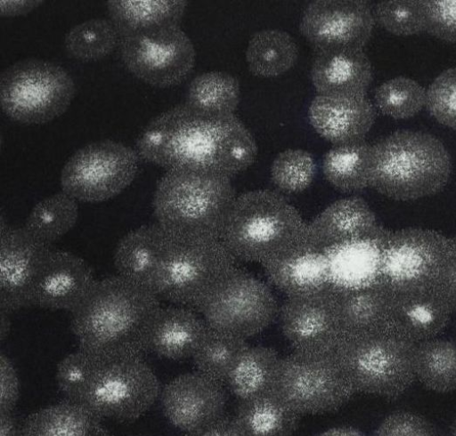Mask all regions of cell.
Returning <instances> with one entry per match:
<instances>
[{"label": "cell", "mask_w": 456, "mask_h": 436, "mask_svg": "<svg viewBox=\"0 0 456 436\" xmlns=\"http://www.w3.org/2000/svg\"><path fill=\"white\" fill-rule=\"evenodd\" d=\"M135 146L140 158L167 171H201L230 179L251 166L258 150L253 134L235 114L206 113L186 103L153 117Z\"/></svg>", "instance_id": "obj_1"}, {"label": "cell", "mask_w": 456, "mask_h": 436, "mask_svg": "<svg viewBox=\"0 0 456 436\" xmlns=\"http://www.w3.org/2000/svg\"><path fill=\"white\" fill-rule=\"evenodd\" d=\"M161 309L148 287L118 275L96 280L71 311L78 349L100 357H142Z\"/></svg>", "instance_id": "obj_2"}, {"label": "cell", "mask_w": 456, "mask_h": 436, "mask_svg": "<svg viewBox=\"0 0 456 436\" xmlns=\"http://www.w3.org/2000/svg\"><path fill=\"white\" fill-rule=\"evenodd\" d=\"M56 382L66 400L118 422L144 415L161 392L158 376L142 357H100L80 349L58 363Z\"/></svg>", "instance_id": "obj_3"}, {"label": "cell", "mask_w": 456, "mask_h": 436, "mask_svg": "<svg viewBox=\"0 0 456 436\" xmlns=\"http://www.w3.org/2000/svg\"><path fill=\"white\" fill-rule=\"evenodd\" d=\"M452 161L435 135L396 130L371 145L369 187L398 201L433 196L448 183Z\"/></svg>", "instance_id": "obj_4"}, {"label": "cell", "mask_w": 456, "mask_h": 436, "mask_svg": "<svg viewBox=\"0 0 456 436\" xmlns=\"http://www.w3.org/2000/svg\"><path fill=\"white\" fill-rule=\"evenodd\" d=\"M158 244L150 289L161 301L198 311L237 261L221 239L183 234L158 224Z\"/></svg>", "instance_id": "obj_5"}, {"label": "cell", "mask_w": 456, "mask_h": 436, "mask_svg": "<svg viewBox=\"0 0 456 436\" xmlns=\"http://www.w3.org/2000/svg\"><path fill=\"white\" fill-rule=\"evenodd\" d=\"M306 225L281 194L255 190L236 197L220 239L237 262L262 265L305 245Z\"/></svg>", "instance_id": "obj_6"}, {"label": "cell", "mask_w": 456, "mask_h": 436, "mask_svg": "<svg viewBox=\"0 0 456 436\" xmlns=\"http://www.w3.org/2000/svg\"><path fill=\"white\" fill-rule=\"evenodd\" d=\"M231 180L208 172L167 170L153 194L156 223L175 232L220 239L236 198Z\"/></svg>", "instance_id": "obj_7"}, {"label": "cell", "mask_w": 456, "mask_h": 436, "mask_svg": "<svg viewBox=\"0 0 456 436\" xmlns=\"http://www.w3.org/2000/svg\"><path fill=\"white\" fill-rule=\"evenodd\" d=\"M414 345L388 333L345 336L335 359L354 392L394 400L416 380Z\"/></svg>", "instance_id": "obj_8"}, {"label": "cell", "mask_w": 456, "mask_h": 436, "mask_svg": "<svg viewBox=\"0 0 456 436\" xmlns=\"http://www.w3.org/2000/svg\"><path fill=\"white\" fill-rule=\"evenodd\" d=\"M76 85L61 66L41 59H25L1 75L4 114L22 125H43L61 117L70 106Z\"/></svg>", "instance_id": "obj_9"}, {"label": "cell", "mask_w": 456, "mask_h": 436, "mask_svg": "<svg viewBox=\"0 0 456 436\" xmlns=\"http://www.w3.org/2000/svg\"><path fill=\"white\" fill-rule=\"evenodd\" d=\"M451 241L430 229H383L379 282L391 294L442 287Z\"/></svg>", "instance_id": "obj_10"}, {"label": "cell", "mask_w": 456, "mask_h": 436, "mask_svg": "<svg viewBox=\"0 0 456 436\" xmlns=\"http://www.w3.org/2000/svg\"><path fill=\"white\" fill-rule=\"evenodd\" d=\"M272 392L298 415L334 412L355 393L333 354L281 358Z\"/></svg>", "instance_id": "obj_11"}, {"label": "cell", "mask_w": 456, "mask_h": 436, "mask_svg": "<svg viewBox=\"0 0 456 436\" xmlns=\"http://www.w3.org/2000/svg\"><path fill=\"white\" fill-rule=\"evenodd\" d=\"M279 310L270 287L237 267L197 311L208 327L247 340L269 327L278 318Z\"/></svg>", "instance_id": "obj_12"}, {"label": "cell", "mask_w": 456, "mask_h": 436, "mask_svg": "<svg viewBox=\"0 0 456 436\" xmlns=\"http://www.w3.org/2000/svg\"><path fill=\"white\" fill-rule=\"evenodd\" d=\"M135 149L113 140L88 143L64 164L61 190L77 202L100 203L119 195L135 179L139 169Z\"/></svg>", "instance_id": "obj_13"}, {"label": "cell", "mask_w": 456, "mask_h": 436, "mask_svg": "<svg viewBox=\"0 0 456 436\" xmlns=\"http://www.w3.org/2000/svg\"><path fill=\"white\" fill-rule=\"evenodd\" d=\"M118 52L133 76L157 88L180 85L196 61L193 43L180 25L121 36Z\"/></svg>", "instance_id": "obj_14"}, {"label": "cell", "mask_w": 456, "mask_h": 436, "mask_svg": "<svg viewBox=\"0 0 456 436\" xmlns=\"http://www.w3.org/2000/svg\"><path fill=\"white\" fill-rule=\"evenodd\" d=\"M278 318L295 352L333 354L344 338L332 283L312 294L287 297Z\"/></svg>", "instance_id": "obj_15"}, {"label": "cell", "mask_w": 456, "mask_h": 436, "mask_svg": "<svg viewBox=\"0 0 456 436\" xmlns=\"http://www.w3.org/2000/svg\"><path fill=\"white\" fill-rule=\"evenodd\" d=\"M375 20L362 0H317L303 12L299 30L315 51L362 50L371 37Z\"/></svg>", "instance_id": "obj_16"}, {"label": "cell", "mask_w": 456, "mask_h": 436, "mask_svg": "<svg viewBox=\"0 0 456 436\" xmlns=\"http://www.w3.org/2000/svg\"><path fill=\"white\" fill-rule=\"evenodd\" d=\"M51 246L22 227L0 218V311L7 313L33 305L36 287Z\"/></svg>", "instance_id": "obj_17"}, {"label": "cell", "mask_w": 456, "mask_h": 436, "mask_svg": "<svg viewBox=\"0 0 456 436\" xmlns=\"http://www.w3.org/2000/svg\"><path fill=\"white\" fill-rule=\"evenodd\" d=\"M223 384L198 371L175 377L160 392L164 416L187 433L213 424L224 416L227 395Z\"/></svg>", "instance_id": "obj_18"}, {"label": "cell", "mask_w": 456, "mask_h": 436, "mask_svg": "<svg viewBox=\"0 0 456 436\" xmlns=\"http://www.w3.org/2000/svg\"><path fill=\"white\" fill-rule=\"evenodd\" d=\"M452 312L442 287L393 293L387 332L415 345L436 338Z\"/></svg>", "instance_id": "obj_19"}, {"label": "cell", "mask_w": 456, "mask_h": 436, "mask_svg": "<svg viewBox=\"0 0 456 436\" xmlns=\"http://www.w3.org/2000/svg\"><path fill=\"white\" fill-rule=\"evenodd\" d=\"M383 228L369 204L361 197L338 199L306 225V243L328 252L337 246L377 237Z\"/></svg>", "instance_id": "obj_20"}, {"label": "cell", "mask_w": 456, "mask_h": 436, "mask_svg": "<svg viewBox=\"0 0 456 436\" xmlns=\"http://www.w3.org/2000/svg\"><path fill=\"white\" fill-rule=\"evenodd\" d=\"M96 282L92 267L81 256L51 250L39 276L33 305L72 311Z\"/></svg>", "instance_id": "obj_21"}, {"label": "cell", "mask_w": 456, "mask_h": 436, "mask_svg": "<svg viewBox=\"0 0 456 436\" xmlns=\"http://www.w3.org/2000/svg\"><path fill=\"white\" fill-rule=\"evenodd\" d=\"M376 108L366 95L317 94L308 108L314 131L333 145L364 141L376 119Z\"/></svg>", "instance_id": "obj_22"}, {"label": "cell", "mask_w": 456, "mask_h": 436, "mask_svg": "<svg viewBox=\"0 0 456 436\" xmlns=\"http://www.w3.org/2000/svg\"><path fill=\"white\" fill-rule=\"evenodd\" d=\"M310 77L317 94L366 95L372 81V66L363 50L316 51Z\"/></svg>", "instance_id": "obj_23"}, {"label": "cell", "mask_w": 456, "mask_h": 436, "mask_svg": "<svg viewBox=\"0 0 456 436\" xmlns=\"http://www.w3.org/2000/svg\"><path fill=\"white\" fill-rule=\"evenodd\" d=\"M262 266L269 281L287 297L312 294L331 283L327 254L307 243Z\"/></svg>", "instance_id": "obj_24"}, {"label": "cell", "mask_w": 456, "mask_h": 436, "mask_svg": "<svg viewBox=\"0 0 456 436\" xmlns=\"http://www.w3.org/2000/svg\"><path fill=\"white\" fill-rule=\"evenodd\" d=\"M334 288L344 337L387 332L391 293L383 285Z\"/></svg>", "instance_id": "obj_25"}, {"label": "cell", "mask_w": 456, "mask_h": 436, "mask_svg": "<svg viewBox=\"0 0 456 436\" xmlns=\"http://www.w3.org/2000/svg\"><path fill=\"white\" fill-rule=\"evenodd\" d=\"M196 311L177 305L161 307L151 332L149 351L171 360L192 358L208 329Z\"/></svg>", "instance_id": "obj_26"}, {"label": "cell", "mask_w": 456, "mask_h": 436, "mask_svg": "<svg viewBox=\"0 0 456 436\" xmlns=\"http://www.w3.org/2000/svg\"><path fill=\"white\" fill-rule=\"evenodd\" d=\"M20 432L21 436H110L100 417L69 400L30 414Z\"/></svg>", "instance_id": "obj_27"}, {"label": "cell", "mask_w": 456, "mask_h": 436, "mask_svg": "<svg viewBox=\"0 0 456 436\" xmlns=\"http://www.w3.org/2000/svg\"><path fill=\"white\" fill-rule=\"evenodd\" d=\"M110 19L120 37L162 27L180 25L188 2L184 0H110Z\"/></svg>", "instance_id": "obj_28"}, {"label": "cell", "mask_w": 456, "mask_h": 436, "mask_svg": "<svg viewBox=\"0 0 456 436\" xmlns=\"http://www.w3.org/2000/svg\"><path fill=\"white\" fill-rule=\"evenodd\" d=\"M380 233L375 238L347 243L326 252L332 284L361 287L379 282Z\"/></svg>", "instance_id": "obj_29"}, {"label": "cell", "mask_w": 456, "mask_h": 436, "mask_svg": "<svg viewBox=\"0 0 456 436\" xmlns=\"http://www.w3.org/2000/svg\"><path fill=\"white\" fill-rule=\"evenodd\" d=\"M300 415L272 391L240 400L234 420L245 436H290Z\"/></svg>", "instance_id": "obj_30"}, {"label": "cell", "mask_w": 456, "mask_h": 436, "mask_svg": "<svg viewBox=\"0 0 456 436\" xmlns=\"http://www.w3.org/2000/svg\"><path fill=\"white\" fill-rule=\"evenodd\" d=\"M298 54V45L289 32L265 28L250 36L245 58L248 70L254 76L276 77L296 65Z\"/></svg>", "instance_id": "obj_31"}, {"label": "cell", "mask_w": 456, "mask_h": 436, "mask_svg": "<svg viewBox=\"0 0 456 436\" xmlns=\"http://www.w3.org/2000/svg\"><path fill=\"white\" fill-rule=\"evenodd\" d=\"M158 224L142 225L124 235L114 251L117 275L150 288L154 270Z\"/></svg>", "instance_id": "obj_32"}, {"label": "cell", "mask_w": 456, "mask_h": 436, "mask_svg": "<svg viewBox=\"0 0 456 436\" xmlns=\"http://www.w3.org/2000/svg\"><path fill=\"white\" fill-rule=\"evenodd\" d=\"M280 359L272 347L248 345L228 376L230 391L240 400L272 391Z\"/></svg>", "instance_id": "obj_33"}, {"label": "cell", "mask_w": 456, "mask_h": 436, "mask_svg": "<svg viewBox=\"0 0 456 436\" xmlns=\"http://www.w3.org/2000/svg\"><path fill=\"white\" fill-rule=\"evenodd\" d=\"M370 148L365 140L333 145L322 158L325 179L335 189L346 193L369 187Z\"/></svg>", "instance_id": "obj_34"}, {"label": "cell", "mask_w": 456, "mask_h": 436, "mask_svg": "<svg viewBox=\"0 0 456 436\" xmlns=\"http://www.w3.org/2000/svg\"><path fill=\"white\" fill-rule=\"evenodd\" d=\"M78 217L77 201L61 190L36 203L23 228L33 238L51 246L74 228Z\"/></svg>", "instance_id": "obj_35"}, {"label": "cell", "mask_w": 456, "mask_h": 436, "mask_svg": "<svg viewBox=\"0 0 456 436\" xmlns=\"http://www.w3.org/2000/svg\"><path fill=\"white\" fill-rule=\"evenodd\" d=\"M415 377L426 388L441 393L456 390V344L434 338L414 345Z\"/></svg>", "instance_id": "obj_36"}, {"label": "cell", "mask_w": 456, "mask_h": 436, "mask_svg": "<svg viewBox=\"0 0 456 436\" xmlns=\"http://www.w3.org/2000/svg\"><path fill=\"white\" fill-rule=\"evenodd\" d=\"M238 78L224 71H208L190 83L185 103L199 111L212 114H234L240 103Z\"/></svg>", "instance_id": "obj_37"}, {"label": "cell", "mask_w": 456, "mask_h": 436, "mask_svg": "<svg viewBox=\"0 0 456 436\" xmlns=\"http://www.w3.org/2000/svg\"><path fill=\"white\" fill-rule=\"evenodd\" d=\"M120 38L110 19L93 18L76 24L66 33L64 48L78 61H97L111 54L119 46Z\"/></svg>", "instance_id": "obj_38"}, {"label": "cell", "mask_w": 456, "mask_h": 436, "mask_svg": "<svg viewBox=\"0 0 456 436\" xmlns=\"http://www.w3.org/2000/svg\"><path fill=\"white\" fill-rule=\"evenodd\" d=\"M248 346L246 340L208 327L206 335L192 356L196 370L221 384Z\"/></svg>", "instance_id": "obj_39"}, {"label": "cell", "mask_w": 456, "mask_h": 436, "mask_svg": "<svg viewBox=\"0 0 456 436\" xmlns=\"http://www.w3.org/2000/svg\"><path fill=\"white\" fill-rule=\"evenodd\" d=\"M427 89L416 80L399 76L379 85L374 93V107L394 119H408L426 108Z\"/></svg>", "instance_id": "obj_40"}, {"label": "cell", "mask_w": 456, "mask_h": 436, "mask_svg": "<svg viewBox=\"0 0 456 436\" xmlns=\"http://www.w3.org/2000/svg\"><path fill=\"white\" fill-rule=\"evenodd\" d=\"M313 155L301 149H289L273 159L270 175L273 185L281 192L300 193L313 183L316 175Z\"/></svg>", "instance_id": "obj_41"}, {"label": "cell", "mask_w": 456, "mask_h": 436, "mask_svg": "<svg viewBox=\"0 0 456 436\" xmlns=\"http://www.w3.org/2000/svg\"><path fill=\"white\" fill-rule=\"evenodd\" d=\"M373 11L375 23L397 36H411L426 32L423 0H385Z\"/></svg>", "instance_id": "obj_42"}, {"label": "cell", "mask_w": 456, "mask_h": 436, "mask_svg": "<svg viewBox=\"0 0 456 436\" xmlns=\"http://www.w3.org/2000/svg\"><path fill=\"white\" fill-rule=\"evenodd\" d=\"M426 109L438 123L456 130V67L444 70L429 85Z\"/></svg>", "instance_id": "obj_43"}, {"label": "cell", "mask_w": 456, "mask_h": 436, "mask_svg": "<svg viewBox=\"0 0 456 436\" xmlns=\"http://www.w3.org/2000/svg\"><path fill=\"white\" fill-rule=\"evenodd\" d=\"M426 32L451 44H456V0H423Z\"/></svg>", "instance_id": "obj_44"}, {"label": "cell", "mask_w": 456, "mask_h": 436, "mask_svg": "<svg viewBox=\"0 0 456 436\" xmlns=\"http://www.w3.org/2000/svg\"><path fill=\"white\" fill-rule=\"evenodd\" d=\"M375 436H437V433L435 427L421 416L409 411H396L381 422Z\"/></svg>", "instance_id": "obj_45"}, {"label": "cell", "mask_w": 456, "mask_h": 436, "mask_svg": "<svg viewBox=\"0 0 456 436\" xmlns=\"http://www.w3.org/2000/svg\"><path fill=\"white\" fill-rule=\"evenodd\" d=\"M0 413H12L20 396V382L12 360L0 355Z\"/></svg>", "instance_id": "obj_46"}, {"label": "cell", "mask_w": 456, "mask_h": 436, "mask_svg": "<svg viewBox=\"0 0 456 436\" xmlns=\"http://www.w3.org/2000/svg\"><path fill=\"white\" fill-rule=\"evenodd\" d=\"M442 287L456 311V238H452L442 279Z\"/></svg>", "instance_id": "obj_47"}, {"label": "cell", "mask_w": 456, "mask_h": 436, "mask_svg": "<svg viewBox=\"0 0 456 436\" xmlns=\"http://www.w3.org/2000/svg\"><path fill=\"white\" fill-rule=\"evenodd\" d=\"M187 436H245L239 428L234 418L223 416L213 424L198 431L190 432Z\"/></svg>", "instance_id": "obj_48"}, {"label": "cell", "mask_w": 456, "mask_h": 436, "mask_svg": "<svg viewBox=\"0 0 456 436\" xmlns=\"http://www.w3.org/2000/svg\"><path fill=\"white\" fill-rule=\"evenodd\" d=\"M43 4L42 0H2L0 14L6 18L25 16Z\"/></svg>", "instance_id": "obj_49"}, {"label": "cell", "mask_w": 456, "mask_h": 436, "mask_svg": "<svg viewBox=\"0 0 456 436\" xmlns=\"http://www.w3.org/2000/svg\"><path fill=\"white\" fill-rule=\"evenodd\" d=\"M0 436H21L12 413H0Z\"/></svg>", "instance_id": "obj_50"}, {"label": "cell", "mask_w": 456, "mask_h": 436, "mask_svg": "<svg viewBox=\"0 0 456 436\" xmlns=\"http://www.w3.org/2000/svg\"><path fill=\"white\" fill-rule=\"evenodd\" d=\"M319 436H365L361 431L358 429L348 427V426H341V427H334L328 429L322 432Z\"/></svg>", "instance_id": "obj_51"}, {"label": "cell", "mask_w": 456, "mask_h": 436, "mask_svg": "<svg viewBox=\"0 0 456 436\" xmlns=\"http://www.w3.org/2000/svg\"><path fill=\"white\" fill-rule=\"evenodd\" d=\"M9 313L0 311V340L3 342L8 335L11 327V322L8 317Z\"/></svg>", "instance_id": "obj_52"}, {"label": "cell", "mask_w": 456, "mask_h": 436, "mask_svg": "<svg viewBox=\"0 0 456 436\" xmlns=\"http://www.w3.org/2000/svg\"><path fill=\"white\" fill-rule=\"evenodd\" d=\"M451 436H456V422L454 423V424L452 428Z\"/></svg>", "instance_id": "obj_53"}]
</instances>
